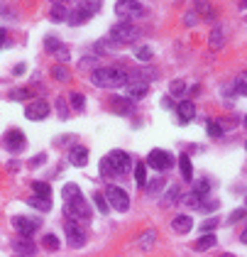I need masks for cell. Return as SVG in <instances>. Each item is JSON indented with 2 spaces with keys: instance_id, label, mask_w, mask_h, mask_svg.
I'll return each instance as SVG.
<instances>
[{
  "instance_id": "cell-1",
  "label": "cell",
  "mask_w": 247,
  "mask_h": 257,
  "mask_svg": "<svg viewBox=\"0 0 247 257\" xmlns=\"http://www.w3.org/2000/svg\"><path fill=\"white\" fill-rule=\"evenodd\" d=\"M130 167H132L130 154L123 152V149H113L108 157L101 159V177H110V174L120 177V174H127L130 172Z\"/></svg>"
},
{
  "instance_id": "cell-2",
  "label": "cell",
  "mask_w": 247,
  "mask_h": 257,
  "mask_svg": "<svg viewBox=\"0 0 247 257\" xmlns=\"http://www.w3.org/2000/svg\"><path fill=\"white\" fill-rule=\"evenodd\" d=\"M91 81L101 88H118L127 83V71L123 69H110V66H98L91 73Z\"/></svg>"
},
{
  "instance_id": "cell-3",
  "label": "cell",
  "mask_w": 247,
  "mask_h": 257,
  "mask_svg": "<svg viewBox=\"0 0 247 257\" xmlns=\"http://www.w3.org/2000/svg\"><path fill=\"white\" fill-rule=\"evenodd\" d=\"M108 37H110V39H115V42L123 47V44H132V42H137V39H140V30H137L132 22H118L115 27H110Z\"/></svg>"
},
{
  "instance_id": "cell-4",
  "label": "cell",
  "mask_w": 247,
  "mask_h": 257,
  "mask_svg": "<svg viewBox=\"0 0 247 257\" xmlns=\"http://www.w3.org/2000/svg\"><path fill=\"white\" fill-rule=\"evenodd\" d=\"M66 216H69L71 220H81V223L91 220V208H88L86 198H83V196H78V198L66 201Z\"/></svg>"
},
{
  "instance_id": "cell-5",
  "label": "cell",
  "mask_w": 247,
  "mask_h": 257,
  "mask_svg": "<svg viewBox=\"0 0 247 257\" xmlns=\"http://www.w3.org/2000/svg\"><path fill=\"white\" fill-rule=\"evenodd\" d=\"M106 198H108L110 208H115V211H120V213H125V211L130 208V196L125 193V189L115 186V184H110V186L106 189Z\"/></svg>"
},
{
  "instance_id": "cell-6",
  "label": "cell",
  "mask_w": 247,
  "mask_h": 257,
  "mask_svg": "<svg viewBox=\"0 0 247 257\" xmlns=\"http://www.w3.org/2000/svg\"><path fill=\"white\" fill-rule=\"evenodd\" d=\"M147 164H149L152 169H157V172H167V169L174 167V157H172L167 149H152L149 157H147Z\"/></svg>"
},
{
  "instance_id": "cell-7",
  "label": "cell",
  "mask_w": 247,
  "mask_h": 257,
  "mask_svg": "<svg viewBox=\"0 0 247 257\" xmlns=\"http://www.w3.org/2000/svg\"><path fill=\"white\" fill-rule=\"evenodd\" d=\"M12 228L17 230L20 238H32L39 228V220H32L27 216H12Z\"/></svg>"
},
{
  "instance_id": "cell-8",
  "label": "cell",
  "mask_w": 247,
  "mask_h": 257,
  "mask_svg": "<svg viewBox=\"0 0 247 257\" xmlns=\"http://www.w3.org/2000/svg\"><path fill=\"white\" fill-rule=\"evenodd\" d=\"M64 230H66V240H69L71 248H83V245H86V233H83V228L78 225V220H69V223L64 225Z\"/></svg>"
},
{
  "instance_id": "cell-9",
  "label": "cell",
  "mask_w": 247,
  "mask_h": 257,
  "mask_svg": "<svg viewBox=\"0 0 247 257\" xmlns=\"http://www.w3.org/2000/svg\"><path fill=\"white\" fill-rule=\"evenodd\" d=\"M115 15L120 17H140L144 15V5L137 0H118L115 2Z\"/></svg>"
},
{
  "instance_id": "cell-10",
  "label": "cell",
  "mask_w": 247,
  "mask_h": 257,
  "mask_svg": "<svg viewBox=\"0 0 247 257\" xmlns=\"http://www.w3.org/2000/svg\"><path fill=\"white\" fill-rule=\"evenodd\" d=\"M49 115V103L47 101H32L25 108V118L27 120H44Z\"/></svg>"
},
{
  "instance_id": "cell-11",
  "label": "cell",
  "mask_w": 247,
  "mask_h": 257,
  "mask_svg": "<svg viewBox=\"0 0 247 257\" xmlns=\"http://www.w3.org/2000/svg\"><path fill=\"white\" fill-rule=\"evenodd\" d=\"M149 93V83L147 81H127L125 83V96L127 98H132V101H140V98H144Z\"/></svg>"
},
{
  "instance_id": "cell-12",
  "label": "cell",
  "mask_w": 247,
  "mask_h": 257,
  "mask_svg": "<svg viewBox=\"0 0 247 257\" xmlns=\"http://www.w3.org/2000/svg\"><path fill=\"white\" fill-rule=\"evenodd\" d=\"M25 142H27V140H25V135H22V130L20 128H12L7 135H5V147H7L10 152H15V154L25 149Z\"/></svg>"
},
{
  "instance_id": "cell-13",
  "label": "cell",
  "mask_w": 247,
  "mask_h": 257,
  "mask_svg": "<svg viewBox=\"0 0 247 257\" xmlns=\"http://www.w3.org/2000/svg\"><path fill=\"white\" fill-rule=\"evenodd\" d=\"M225 37H228L225 27H223V25H215V27L211 30V35H208V47L215 49V52H220V49L225 47Z\"/></svg>"
},
{
  "instance_id": "cell-14",
  "label": "cell",
  "mask_w": 247,
  "mask_h": 257,
  "mask_svg": "<svg viewBox=\"0 0 247 257\" xmlns=\"http://www.w3.org/2000/svg\"><path fill=\"white\" fill-rule=\"evenodd\" d=\"M69 162L76 164V167H86V164H88V149H86L83 145L71 147V149H69Z\"/></svg>"
},
{
  "instance_id": "cell-15",
  "label": "cell",
  "mask_w": 247,
  "mask_h": 257,
  "mask_svg": "<svg viewBox=\"0 0 247 257\" xmlns=\"http://www.w3.org/2000/svg\"><path fill=\"white\" fill-rule=\"evenodd\" d=\"M176 113H179V123H191L196 118V106L191 101H181L176 106Z\"/></svg>"
},
{
  "instance_id": "cell-16",
  "label": "cell",
  "mask_w": 247,
  "mask_h": 257,
  "mask_svg": "<svg viewBox=\"0 0 247 257\" xmlns=\"http://www.w3.org/2000/svg\"><path fill=\"white\" fill-rule=\"evenodd\" d=\"M113 106H115V110L120 113V115H132L135 113V101L132 98H113Z\"/></svg>"
},
{
  "instance_id": "cell-17",
  "label": "cell",
  "mask_w": 247,
  "mask_h": 257,
  "mask_svg": "<svg viewBox=\"0 0 247 257\" xmlns=\"http://www.w3.org/2000/svg\"><path fill=\"white\" fill-rule=\"evenodd\" d=\"M172 228H174V233L184 235V233H188V230L193 228V220H191V216H176V218L172 220Z\"/></svg>"
},
{
  "instance_id": "cell-18",
  "label": "cell",
  "mask_w": 247,
  "mask_h": 257,
  "mask_svg": "<svg viewBox=\"0 0 247 257\" xmlns=\"http://www.w3.org/2000/svg\"><path fill=\"white\" fill-rule=\"evenodd\" d=\"M154 243H157V230H154V228H149V230H144V233L140 235L137 248H140V250H149Z\"/></svg>"
},
{
  "instance_id": "cell-19",
  "label": "cell",
  "mask_w": 247,
  "mask_h": 257,
  "mask_svg": "<svg viewBox=\"0 0 247 257\" xmlns=\"http://www.w3.org/2000/svg\"><path fill=\"white\" fill-rule=\"evenodd\" d=\"M91 10H86V7H76V10H71L69 12V22L71 25H81V22H86V20H91Z\"/></svg>"
},
{
  "instance_id": "cell-20",
  "label": "cell",
  "mask_w": 247,
  "mask_h": 257,
  "mask_svg": "<svg viewBox=\"0 0 247 257\" xmlns=\"http://www.w3.org/2000/svg\"><path fill=\"white\" fill-rule=\"evenodd\" d=\"M118 47H120V44H118L115 39H110V37H106V39L96 42V52H98V54H113Z\"/></svg>"
},
{
  "instance_id": "cell-21",
  "label": "cell",
  "mask_w": 247,
  "mask_h": 257,
  "mask_svg": "<svg viewBox=\"0 0 247 257\" xmlns=\"http://www.w3.org/2000/svg\"><path fill=\"white\" fill-rule=\"evenodd\" d=\"M215 243H218V240H215V235H213V233H206V235H203V238H201V240L193 245V250H198V253H206V250L215 248Z\"/></svg>"
},
{
  "instance_id": "cell-22",
  "label": "cell",
  "mask_w": 247,
  "mask_h": 257,
  "mask_svg": "<svg viewBox=\"0 0 247 257\" xmlns=\"http://www.w3.org/2000/svg\"><path fill=\"white\" fill-rule=\"evenodd\" d=\"M179 169H181V177H184L186 182H191L193 179V164H191V159H188V154H181L179 157Z\"/></svg>"
},
{
  "instance_id": "cell-23",
  "label": "cell",
  "mask_w": 247,
  "mask_h": 257,
  "mask_svg": "<svg viewBox=\"0 0 247 257\" xmlns=\"http://www.w3.org/2000/svg\"><path fill=\"white\" fill-rule=\"evenodd\" d=\"M27 203H30V206H35V208H39L42 213L52 211V198H42V196H35V193H32V198H30Z\"/></svg>"
},
{
  "instance_id": "cell-24",
  "label": "cell",
  "mask_w": 247,
  "mask_h": 257,
  "mask_svg": "<svg viewBox=\"0 0 247 257\" xmlns=\"http://www.w3.org/2000/svg\"><path fill=\"white\" fill-rule=\"evenodd\" d=\"M32 193L35 196H42V198H52V186L49 184H44V182H32Z\"/></svg>"
},
{
  "instance_id": "cell-25",
  "label": "cell",
  "mask_w": 247,
  "mask_h": 257,
  "mask_svg": "<svg viewBox=\"0 0 247 257\" xmlns=\"http://www.w3.org/2000/svg\"><path fill=\"white\" fill-rule=\"evenodd\" d=\"M15 250L20 253V257H30V255H35V245H32V243H27V238L17 240V243H15Z\"/></svg>"
},
{
  "instance_id": "cell-26",
  "label": "cell",
  "mask_w": 247,
  "mask_h": 257,
  "mask_svg": "<svg viewBox=\"0 0 247 257\" xmlns=\"http://www.w3.org/2000/svg\"><path fill=\"white\" fill-rule=\"evenodd\" d=\"M135 182L137 186H147V164H135Z\"/></svg>"
},
{
  "instance_id": "cell-27",
  "label": "cell",
  "mask_w": 247,
  "mask_h": 257,
  "mask_svg": "<svg viewBox=\"0 0 247 257\" xmlns=\"http://www.w3.org/2000/svg\"><path fill=\"white\" fill-rule=\"evenodd\" d=\"M52 76L57 78V81H62V83H66L69 78H71V71L66 69L64 64H57V66H52Z\"/></svg>"
},
{
  "instance_id": "cell-28",
  "label": "cell",
  "mask_w": 247,
  "mask_h": 257,
  "mask_svg": "<svg viewBox=\"0 0 247 257\" xmlns=\"http://www.w3.org/2000/svg\"><path fill=\"white\" fill-rule=\"evenodd\" d=\"M203 198H206V196H201V193H196V191H188L184 196V203L198 211V208H201V203H203Z\"/></svg>"
},
{
  "instance_id": "cell-29",
  "label": "cell",
  "mask_w": 247,
  "mask_h": 257,
  "mask_svg": "<svg viewBox=\"0 0 247 257\" xmlns=\"http://www.w3.org/2000/svg\"><path fill=\"white\" fill-rule=\"evenodd\" d=\"M206 132H208V137H213V140L223 137V128H220L218 120H206Z\"/></svg>"
},
{
  "instance_id": "cell-30",
  "label": "cell",
  "mask_w": 247,
  "mask_h": 257,
  "mask_svg": "<svg viewBox=\"0 0 247 257\" xmlns=\"http://www.w3.org/2000/svg\"><path fill=\"white\" fill-rule=\"evenodd\" d=\"M49 20H52V22H69V10H66V7H52Z\"/></svg>"
},
{
  "instance_id": "cell-31",
  "label": "cell",
  "mask_w": 247,
  "mask_h": 257,
  "mask_svg": "<svg viewBox=\"0 0 247 257\" xmlns=\"http://www.w3.org/2000/svg\"><path fill=\"white\" fill-rule=\"evenodd\" d=\"M62 196H64V201L78 198V196H81V189H78V184H66V186L62 189Z\"/></svg>"
},
{
  "instance_id": "cell-32",
  "label": "cell",
  "mask_w": 247,
  "mask_h": 257,
  "mask_svg": "<svg viewBox=\"0 0 247 257\" xmlns=\"http://www.w3.org/2000/svg\"><path fill=\"white\" fill-rule=\"evenodd\" d=\"M93 201H96V206H98L101 213H108V211H110V203H108L106 193H93Z\"/></svg>"
},
{
  "instance_id": "cell-33",
  "label": "cell",
  "mask_w": 247,
  "mask_h": 257,
  "mask_svg": "<svg viewBox=\"0 0 247 257\" xmlns=\"http://www.w3.org/2000/svg\"><path fill=\"white\" fill-rule=\"evenodd\" d=\"M169 93H172V96H184V93H186V81H181V78L172 81V86H169Z\"/></svg>"
},
{
  "instance_id": "cell-34",
  "label": "cell",
  "mask_w": 247,
  "mask_h": 257,
  "mask_svg": "<svg viewBox=\"0 0 247 257\" xmlns=\"http://www.w3.org/2000/svg\"><path fill=\"white\" fill-rule=\"evenodd\" d=\"M176 198H179V186H169L167 193H164V198H162V203H164V206H172Z\"/></svg>"
},
{
  "instance_id": "cell-35",
  "label": "cell",
  "mask_w": 247,
  "mask_h": 257,
  "mask_svg": "<svg viewBox=\"0 0 247 257\" xmlns=\"http://www.w3.org/2000/svg\"><path fill=\"white\" fill-rule=\"evenodd\" d=\"M162 186H164V179L157 177V179H152V182L147 184V191H149V196H157V193L162 191Z\"/></svg>"
},
{
  "instance_id": "cell-36",
  "label": "cell",
  "mask_w": 247,
  "mask_h": 257,
  "mask_svg": "<svg viewBox=\"0 0 247 257\" xmlns=\"http://www.w3.org/2000/svg\"><path fill=\"white\" fill-rule=\"evenodd\" d=\"M235 91H238V96H247V73H240L235 78Z\"/></svg>"
},
{
  "instance_id": "cell-37",
  "label": "cell",
  "mask_w": 247,
  "mask_h": 257,
  "mask_svg": "<svg viewBox=\"0 0 247 257\" xmlns=\"http://www.w3.org/2000/svg\"><path fill=\"white\" fill-rule=\"evenodd\" d=\"M42 245H44L47 250H59V238L49 233V235H44V238H42Z\"/></svg>"
},
{
  "instance_id": "cell-38",
  "label": "cell",
  "mask_w": 247,
  "mask_h": 257,
  "mask_svg": "<svg viewBox=\"0 0 247 257\" xmlns=\"http://www.w3.org/2000/svg\"><path fill=\"white\" fill-rule=\"evenodd\" d=\"M196 7L206 15V17H215V12H213V5L208 2V0H196Z\"/></svg>"
},
{
  "instance_id": "cell-39",
  "label": "cell",
  "mask_w": 247,
  "mask_h": 257,
  "mask_svg": "<svg viewBox=\"0 0 247 257\" xmlns=\"http://www.w3.org/2000/svg\"><path fill=\"white\" fill-rule=\"evenodd\" d=\"M135 57H137L140 62H149V59L154 57V52H152V47H140V49L135 52Z\"/></svg>"
},
{
  "instance_id": "cell-40",
  "label": "cell",
  "mask_w": 247,
  "mask_h": 257,
  "mask_svg": "<svg viewBox=\"0 0 247 257\" xmlns=\"http://www.w3.org/2000/svg\"><path fill=\"white\" fill-rule=\"evenodd\" d=\"M30 96H32V91H30V88H15V91L10 93V98H12V101H27Z\"/></svg>"
},
{
  "instance_id": "cell-41",
  "label": "cell",
  "mask_w": 247,
  "mask_h": 257,
  "mask_svg": "<svg viewBox=\"0 0 247 257\" xmlns=\"http://www.w3.org/2000/svg\"><path fill=\"white\" fill-rule=\"evenodd\" d=\"M193 191H196V193H201V196H206V193L211 191V184H208V179H201V182H196Z\"/></svg>"
},
{
  "instance_id": "cell-42",
  "label": "cell",
  "mask_w": 247,
  "mask_h": 257,
  "mask_svg": "<svg viewBox=\"0 0 247 257\" xmlns=\"http://www.w3.org/2000/svg\"><path fill=\"white\" fill-rule=\"evenodd\" d=\"M245 216H247V206H245V208H238V211H233V213H230V218H228V223H238V220H243Z\"/></svg>"
},
{
  "instance_id": "cell-43",
  "label": "cell",
  "mask_w": 247,
  "mask_h": 257,
  "mask_svg": "<svg viewBox=\"0 0 247 257\" xmlns=\"http://www.w3.org/2000/svg\"><path fill=\"white\" fill-rule=\"evenodd\" d=\"M44 47H47V49H49V52L54 54V52H57V49L62 47V42H59L57 37H47V39H44Z\"/></svg>"
},
{
  "instance_id": "cell-44",
  "label": "cell",
  "mask_w": 247,
  "mask_h": 257,
  "mask_svg": "<svg viewBox=\"0 0 247 257\" xmlns=\"http://www.w3.org/2000/svg\"><path fill=\"white\" fill-rule=\"evenodd\" d=\"M83 103H86V101H83L81 93H71V106H73L76 110H83Z\"/></svg>"
},
{
  "instance_id": "cell-45",
  "label": "cell",
  "mask_w": 247,
  "mask_h": 257,
  "mask_svg": "<svg viewBox=\"0 0 247 257\" xmlns=\"http://www.w3.org/2000/svg\"><path fill=\"white\" fill-rule=\"evenodd\" d=\"M54 54H57V59H59V62H69V57H71V52H69V47H59V49H57V52H54Z\"/></svg>"
},
{
  "instance_id": "cell-46",
  "label": "cell",
  "mask_w": 247,
  "mask_h": 257,
  "mask_svg": "<svg viewBox=\"0 0 247 257\" xmlns=\"http://www.w3.org/2000/svg\"><path fill=\"white\" fill-rule=\"evenodd\" d=\"M54 7H66V10H73V0H49Z\"/></svg>"
},
{
  "instance_id": "cell-47",
  "label": "cell",
  "mask_w": 247,
  "mask_h": 257,
  "mask_svg": "<svg viewBox=\"0 0 247 257\" xmlns=\"http://www.w3.org/2000/svg\"><path fill=\"white\" fill-rule=\"evenodd\" d=\"M215 225H218V218H211V220H203V225H201V228H203V233H211Z\"/></svg>"
},
{
  "instance_id": "cell-48",
  "label": "cell",
  "mask_w": 247,
  "mask_h": 257,
  "mask_svg": "<svg viewBox=\"0 0 247 257\" xmlns=\"http://www.w3.org/2000/svg\"><path fill=\"white\" fill-rule=\"evenodd\" d=\"M57 108H59V118H62V120H66V118H69V113H66V103H64L62 98L57 101Z\"/></svg>"
},
{
  "instance_id": "cell-49",
  "label": "cell",
  "mask_w": 247,
  "mask_h": 257,
  "mask_svg": "<svg viewBox=\"0 0 247 257\" xmlns=\"http://www.w3.org/2000/svg\"><path fill=\"white\" fill-rule=\"evenodd\" d=\"M44 159H47V157H44V154H39V157H35V159L30 162V167H39V164H42Z\"/></svg>"
},
{
  "instance_id": "cell-50",
  "label": "cell",
  "mask_w": 247,
  "mask_h": 257,
  "mask_svg": "<svg viewBox=\"0 0 247 257\" xmlns=\"http://www.w3.org/2000/svg\"><path fill=\"white\" fill-rule=\"evenodd\" d=\"M184 25H196V17L193 15H184Z\"/></svg>"
},
{
  "instance_id": "cell-51",
  "label": "cell",
  "mask_w": 247,
  "mask_h": 257,
  "mask_svg": "<svg viewBox=\"0 0 247 257\" xmlns=\"http://www.w3.org/2000/svg\"><path fill=\"white\" fill-rule=\"evenodd\" d=\"M162 106H164V108H174V101H172V98H169V96H167V98H164V101H162Z\"/></svg>"
},
{
  "instance_id": "cell-52",
  "label": "cell",
  "mask_w": 247,
  "mask_h": 257,
  "mask_svg": "<svg viewBox=\"0 0 247 257\" xmlns=\"http://www.w3.org/2000/svg\"><path fill=\"white\" fill-rule=\"evenodd\" d=\"M12 73H17V76H20V73H25V64H17V66H15V71H12Z\"/></svg>"
},
{
  "instance_id": "cell-53",
  "label": "cell",
  "mask_w": 247,
  "mask_h": 257,
  "mask_svg": "<svg viewBox=\"0 0 247 257\" xmlns=\"http://www.w3.org/2000/svg\"><path fill=\"white\" fill-rule=\"evenodd\" d=\"M2 42H5V30L0 27V47H2Z\"/></svg>"
},
{
  "instance_id": "cell-54",
  "label": "cell",
  "mask_w": 247,
  "mask_h": 257,
  "mask_svg": "<svg viewBox=\"0 0 247 257\" xmlns=\"http://www.w3.org/2000/svg\"><path fill=\"white\" fill-rule=\"evenodd\" d=\"M240 240H243V243H247V228L243 230V233H240Z\"/></svg>"
},
{
  "instance_id": "cell-55",
  "label": "cell",
  "mask_w": 247,
  "mask_h": 257,
  "mask_svg": "<svg viewBox=\"0 0 247 257\" xmlns=\"http://www.w3.org/2000/svg\"><path fill=\"white\" fill-rule=\"evenodd\" d=\"M240 7H243V10H247V0H240Z\"/></svg>"
},
{
  "instance_id": "cell-56",
  "label": "cell",
  "mask_w": 247,
  "mask_h": 257,
  "mask_svg": "<svg viewBox=\"0 0 247 257\" xmlns=\"http://www.w3.org/2000/svg\"><path fill=\"white\" fill-rule=\"evenodd\" d=\"M243 125H245V128H247V115H245V120H243Z\"/></svg>"
},
{
  "instance_id": "cell-57",
  "label": "cell",
  "mask_w": 247,
  "mask_h": 257,
  "mask_svg": "<svg viewBox=\"0 0 247 257\" xmlns=\"http://www.w3.org/2000/svg\"><path fill=\"white\" fill-rule=\"evenodd\" d=\"M245 152H247V142H245Z\"/></svg>"
},
{
  "instance_id": "cell-58",
  "label": "cell",
  "mask_w": 247,
  "mask_h": 257,
  "mask_svg": "<svg viewBox=\"0 0 247 257\" xmlns=\"http://www.w3.org/2000/svg\"><path fill=\"white\" fill-rule=\"evenodd\" d=\"M245 206H247V198H245Z\"/></svg>"
}]
</instances>
